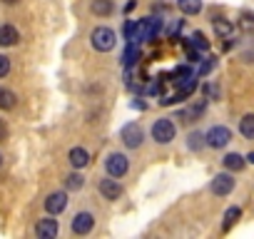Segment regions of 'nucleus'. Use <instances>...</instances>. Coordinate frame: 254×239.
<instances>
[{
  "mask_svg": "<svg viewBox=\"0 0 254 239\" xmlns=\"http://www.w3.org/2000/svg\"><path fill=\"white\" fill-rule=\"evenodd\" d=\"M65 187H67V189H72V192H75V189H82V187H85V177H82L80 172H72V175H67Z\"/></svg>",
  "mask_w": 254,
  "mask_h": 239,
  "instance_id": "obj_23",
  "label": "nucleus"
},
{
  "mask_svg": "<svg viewBox=\"0 0 254 239\" xmlns=\"http://www.w3.org/2000/svg\"><path fill=\"white\" fill-rule=\"evenodd\" d=\"M239 132H242V137L254 140V115H244L239 120Z\"/></svg>",
  "mask_w": 254,
  "mask_h": 239,
  "instance_id": "obj_18",
  "label": "nucleus"
},
{
  "mask_svg": "<svg viewBox=\"0 0 254 239\" xmlns=\"http://www.w3.org/2000/svg\"><path fill=\"white\" fill-rule=\"evenodd\" d=\"M242 28L254 30V13H242Z\"/></svg>",
  "mask_w": 254,
  "mask_h": 239,
  "instance_id": "obj_27",
  "label": "nucleus"
},
{
  "mask_svg": "<svg viewBox=\"0 0 254 239\" xmlns=\"http://www.w3.org/2000/svg\"><path fill=\"white\" fill-rule=\"evenodd\" d=\"M65 207H67V194H65V192H53V194H48V199H45L48 214H60V212H65Z\"/></svg>",
  "mask_w": 254,
  "mask_h": 239,
  "instance_id": "obj_11",
  "label": "nucleus"
},
{
  "mask_svg": "<svg viewBox=\"0 0 254 239\" xmlns=\"http://www.w3.org/2000/svg\"><path fill=\"white\" fill-rule=\"evenodd\" d=\"M247 160H249V162L254 165V152H249V155H247Z\"/></svg>",
  "mask_w": 254,
  "mask_h": 239,
  "instance_id": "obj_31",
  "label": "nucleus"
},
{
  "mask_svg": "<svg viewBox=\"0 0 254 239\" xmlns=\"http://www.w3.org/2000/svg\"><path fill=\"white\" fill-rule=\"evenodd\" d=\"M229 140H232V132H229V127H224V125H217V127H212V130L204 135V142H207L209 147H214V150L227 147Z\"/></svg>",
  "mask_w": 254,
  "mask_h": 239,
  "instance_id": "obj_6",
  "label": "nucleus"
},
{
  "mask_svg": "<svg viewBox=\"0 0 254 239\" xmlns=\"http://www.w3.org/2000/svg\"><path fill=\"white\" fill-rule=\"evenodd\" d=\"M175 122L170 117H160V120H155V125H152V140L157 142V145H170L172 140H175Z\"/></svg>",
  "mask_w": 254,
  "mask_h": 239,
  "instance_id": "obj_4",
  "label": "nucleus"
},
{
  "mask_svg": "<svg viewBox=\"0 0 254 239\" xmlns=\"http://www.w3.org/2000/svg\"><path fill=\"white\" fill-rule=\"evenodd\" d=\"M120 140H122V145H125L127 150H137V147H142V142H145V130H142L137 122H127V125L120 130Z\"/></svg>",
  "mask_w": 254,
  "mask_h": 239,
  "instance_id": "obj_2",
  "label": "nucleus"
},
{
  "mask_svg": "<svg viewBox=\"0 0 254 239\" xmlns=\"http://www.w3.org/2000/svg\"><path fill=\"white\" fill-rule=\"evenodd\" d=\"M8 140V125H5V120H0V142H5Z\"/></svg>",
  "mask_w": 254,
  "mask_h": 239,
  "instance_id": "obj_29",
  "label": "nucleus"
},
{
  "mask_svg": "<svg viewBox=\"0 0 254 239\" xmlns=\"http://www.w3.org/2000/svg\"><path fill=\"white\" fill-rule=\"evenodd\" d=\"M239 217H242V209H239V207H229V209L224 212V222H222V229H224V232H227V229H232V224H234V222H237Z\"/></svg>",
  "mask_w": 254,
  "mask_h": 239,
  "instance_id": "obj_21",
  "label": "nucleus"
},
{
  "mask_svg": "<svg viewBox=\"0 0 254 239\" xmlns=\"http://www.w3.org/2000/svg\"><path fill=\"white\" fill-rule=\"evenodd\" d=\"M0 167H3V155H0Z\"/></svg>",
  "mask_w": 254,
  "mask_h": 239,
  "instance_id": "obj_32",
  "label": "nucleus"
},
{
  "mask_svg": "<svg viewBox=\"0 0 254 239\" xmlns=\"http://www.w3.org/2000/svg\"><path fill=\"white\" fill-rule=\"evenodd\" d=\"M18 105V97L13 90H5V87H0V110H13Z\"/></svg>",
  "mask_w": 254,
  "mask_h": 239,
  "instance_id": "obj_19",
  "label": "nucleus"
},
{
  "mask_svg": "<svg viewBox=\"0 0 254 239\" xmlns=\"http://www.w3.org/2000/svg\"><path fill=\"white\" fill-rule=\"evenodd\" d=\"M97 189H100V194L105 197V199H110V202H117L120 197H122V187H120V182L115 179V177H105V179H100V184H97Z\"/></svg>",
  "mask_w": 254,
  "mask_h": 239,
  "instance_id": "obj_8",
  "label": "nucleus"
},
{
  "mask_svg": "<svg viewBox=\"0 0 254 239\" xmlns=\"http://www.w3.org/2000/svg\"><path fill=\"white\" fill-rule=\"evenodd\" d=\"M177 8L185 15H197L202 13V0H177Z\"/></svg>",
  "mask_w": 254,
  "mask_h": 239,
  "instance_id": "obj_16",
  "label": "nucleus"
},
{
  "mask_svg": "<svg viewBox=\"0 0 254 239\" xmlns=\"http://www.w3.org/2000/svg\"><path fill=\"white\" fill-rule=\"evenodd\" d=\"M160 28H162V20L160 18H142V20H137L135 23V30H132V38H130V43H135V45H140V43H150L157 33H160Z\"/></svg>",
  "mask_w": 254,
  "mask_h": 239,
  "instance_id": "obj_1",
  "label": "nucleus"
},
{
  "mask_svg": "<svg viewBox=\"0 0 254 239\" xmlns=\"http://www.w3.org/2000/svg\"><path fill=\"white\" fill-rule=\"evenodd\" d=\"M18 40H20V33H18L15 25H10V23L0 25V45H3V48H13V45H18Z\"/></svg>",
  "mask_w": 254,
  "mask_h": 239,
  "instance_id": "obj_12",
  "label": "nucleus"
},
{
  "mask_svg": "<svg viewBox=\"0 0 254 239\" xmlns=\"http://www.w3.org/2000/svg\"><path fill=\"white\" fill-rule=\"evenodd\" d=\"M212 67H214V60L209 58V60H204V62L199 65V70H197V75H199V77H204V75H209V72H212Z\"/></svg>",
  "mask_w": 254,
  "mask_h": 239,
  "instance_id": "obj_26",
  "label": "nucleus"
},
{
  "mask_svg": "<svg viewBox=\"0 0 254 239\" xmlns=\"http://www.w3.org/2000/svg\"><path fill=\"white\" fill-rule=\"evenodd\" d=\"M115 5H112V0H92V13L100 15V18H107L112 15Z\"/></svg>",
  "mask_w": 254,
  "mask_h": 239,
  "instance_id": "obj_17",
  "label": "nucleus"
},
{
  "mask_svg": "<svg viewBox=\"0 0 254 239\" xmlns=\"http://www.w3.org/2000/svg\"><path fill=\"white\" fill-rule=\"evenodd\" d=\"M105 170H107L110 177L120 179V177L127 175V170H130V160H127L122 152H112V155H107V160H105Z\"/></svg>",
  "mask_w": 254,
  "mask_h": 239,
  "instance_id": "obj_5",
  "label": "nucleus"
},
{
  "mask_svg": "<svg viewBox=\"0 0 254 239\" xmlns=\"http://www.w3.org/2000/svg\"><path fill=\"white\" fill-rule=\"evenodd\" d=\"M212 25H214V33H217L219 38H229V35H232V30H234V28H232V23H229L227 18H214V20H212Z\"/></svg>",
  "mask_w": 254,
  "mask_h": 239,
  "instance_id": "obj_20",
  "label": "nucleus"
},
{
  "mask_svg": "<svg viewBox=\"0 0 254 239\" xmlns=\"http://www.w3.org/2000/svg\"><path fill=\"white\" fill-rule=\"evenodd\" d=\"M67 160H70V165H72L75 170H82V167L90 165V155H87L85 147H72L70 155H67Z\"/></svg>",
  "mask_w": 254,
  "mask_h": 239,
  "instance_id": "obj_13",
  "label": "nucleus"
},
{
  "mask_svg": "<svg viewBox=\"0 0 254 239\" xmlns=\"http://www.w3.org/2000/svg\"><path fill=\"white\" fill-rule=\"evenodd\" d=\"M194 72H192V67H187V65H182V67H177L175 70V82H180V80H187V77H192Z\"/></svg>",
  "mask_w": 254,
  "mask_h": 239,
  "instance_id": "obj_25",
  "label": "nucleus"
},
{
  "mask_svg": "<svg viewBox=\"0 0 254 239\" xmlns=\"http://www.w3.org/2000/svg\"><path fill=\"white\" fill-rule=\"evenodd\" d=\"M92 227H95L92 212H77V214L72 217V232H75V234H90Z\"/></svg>",
  "mask_w": 254,
  "mask_h": 239,
  "instance_id": "obj_10",
  "label": "nucleus"
},
{
  "mask_svg": "<svg viewBox=\"0 0 254 239\" xmlns=\"http://www.w3.org/2000/svg\"><path fill=\"white\" fill-rule=\"evenodd\" d=\"M222 165H224L229 172H239V170H244V157L237 155V152H229V155L222 160Z\"/></svg>",
  "mask_w": 254,
  "mask_h": 239,
  "instance_id": "obj_15",
  "label": "nucleus"
},
{
  "mask_svg": "<svg viewBox=\"0 0 254 239\" xmlns=\"http://www.w3.org/2000/svg\"><path fill=\"white\" fill-rule=\"evenodd\" d=\"M187 45H192L194 50H199V53H204V50H209V40L202 35V33H194L192 38H190V43Z\"/></svg>",
  "mask_w": 254,
  "mask_h": 239,
  "instance_id": "obj_22",
  "label": "nucleus"
},
{
  "mask_svg": "<svg viewBox=\"0 0 254 239\" xmlns=\"http://www.w3.org/2000/svg\"><path fill=\"white\" fill-rule=\"evenodd\" d=\"M207 142H204V135L202 132H190V137H187V147L190 150H202Z\"/></svg>",
  "mask_w": 254,
  "mask_h": 239,
  "instance_id": "obj_24",
  "label": "nucleus"
},
{
  "mask_svg": "<svg viewBox=\"0 0 254 239\" xmlns=\"http://www.w3.org/2000/svg\"><path fill=\"white\" fill-rule=\"evenodd\" d=\"M137 60H140V45L127 43V48H125V53H122V62H125V67H132Z\"/></svg>",
  "mask_w": 254,
  "mask_h": 239,
  "instance_id": "obj_14",
  "label": "nucleus"
},
{
  "mask_svg": "<svg viewBox=\"0 0 254 239\" xmlns=\"http://www.w3.org/2000/svg\"><path fill=\"white\" fill-rule=\"evenodd\" d=\"M90 43H92V48H95L97 53H110V50L117 45V35H115V30H110V28H95L92 35H90Z\"/></svg>",
  "mask_w": 254,
  "mask_h": 239,
  "instance_id": "obj_3",
  "label": "nucleus"
},
{
  "mask_svg": "<svg viewBox=\"0 0 254 239\" xmlns=\"http://www.w3.org/2000/svg\"><path fill=\"white\" fill-rule=\"evenodd\" d=\"M8 72H10V58L0 55V77H5Z\"/></svg>",
  "mask_w": 254,
  "mask_h": 239,
  "instance_id": "obj_28",
  "label": "nucleus"
},
{
  "mask_svg": "<svg viewBox=\"0 0 254 239\" xmlns=\"http://www.w3.org/2000/svg\"><path fill=\"white\" fill-rule=\"evenodd\" d=\"M209 189H212V194H217V197H227V194L234 189V177H232L229 172H219V175L212 179Z\"/></svg>",
  "mask_w": 254,
  "mask_h": 239,
  "instance_id": "obj_7",
  "label": "nucleus"
},
{
  "mask_svg": "<svg viewBox=\"0 0 254 239\" xmlns=\"http://www.w3.org/2000/svg\"><path fill=\"white\" fill-rule=\"evenodd\" d=\"M180 30H182V20H175V23H172V28H170V35H177Z\"/></svg>",
  "mask_w": 254,
  "mask_h": 239,
  "instance_id": "obj_30",
  "label": "nucleus"
},
{
  "mask_svg": "<svg viewBox=\"0 0 254 239\" xmlns=\"http://www.w3.org/2000/svg\"><path fill=\"white\" fill-rule=\"evenodd\" d=\"M58 232H60V222L53 219V217H43L35 224V234L40 239H53V237H58Z\"/></svg>",
  "mask_w": 254,
  "mask_h": 239,
  "instance_id": "obj_9",
  "label": "nucleus"
}]
</instances>
